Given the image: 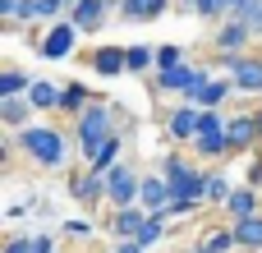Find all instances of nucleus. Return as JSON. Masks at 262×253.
<instances>
[{
	"mask_svg": "<svg viewBox=\"0 0 262 253\" xmlns=\"http://www.w3.org/2000/svg\"><path fill=\"white\" fill-rule=\"evenodd\" d=\"M111 124H115L111 106L92 101V106H88V111L78 115V124H74V138H78V152H83V157H92V152H97V147H101V143H106V138L115 134Z\"/></svg>",
	"mask_w": 262,
	"mask_h": 253,
	"instance_id": "1",
	"label": "nucleus"
},
{
	"mask_svg": "<svg viewBox=\"0 0 262 253\" xmlns=\"http://www.w3.org/2000/svg\"><path fill=\"white\" fill-rule=\"evenodd\" d=\"M18 143H23V152H28L37 166H60V161H64V138H60L55 129H46V124H28Z\"/></svg>",
	"mask_w": 262,
	"mask_h": 253,
	"instance_id": "2",
	"label": "nucleus"
},
{
	"mask_svg": "<svg viewBox=\"0 0 262 253\" xmlns=\"http://www.w3.org/2000/svg\"><path fill=\"white\" fill-rule=\"evenodd\" d=\"M166 180H170V194H175L180 203H198V198H207V175L193 171V166H184L180 157H166Z\"/></svg>",
	"mask_w": 262,
	"mask_h": 253,
	"instance_id": "3",
	"label": "nucleus"
},
{
	"mask_svg": "<svg viewBox=\"0 0 262 253\" xmlns=\"http://www.w3.org/2000/svg\"><path fill=\"white\" fill-rule=\"evenodd\" d=\"M138 198H143V180H138L129 166L106 171V203H111V207H134Z\"/></svg>",
	"mask_w": 262,
	"mask_h": 253,
	"instance_id": "4",
	"label": "nucleus"
},
{
	"mask_svg": "<svg viewBox=\"0 0 262 253\" xmlns=\"http://www.w3.org/2000/svg\"><path fill=\"white\" fill-rule=\"evenodd\" d=\"M207 83V74L203 69H193V65H175V69H161L157 74V88L161 92H184V101H193V92Z\"/></svg>",
	"mask_w": 262,
	"mask_h": 253,
	"instance_id": "5",
	"label": "nucleus"
},
{
	"mask_svg": "<svg viewBox=\"0 0 262 253\" xmlns=\"http://www.w3.org/2000/svg\"><path fill=\"white\" fill-rule=\"evenodd\" d=\"M74 41H78V23H74V18H60V23L41 37V46H37V51H41L46 60H64V55L74 51Z\"/></svg>",
	"mask_w": 262,
	"mask_h": 253,
	"instance_id": "6",
	"label": "nucleus"
},
{
	"mask_svg": "<svg viewBox=\"0 0 262 253\" xmlns=\"http://www.w3.org/2000/svg\"><path fill=\"white\" fill-rule=\"evenodd\" d=\"M221 65L235 74V88L262 92V60H244V55H226V51H221Z\"/></svg>",
	"mask_w": 262,
	"mask_h": 253,
	"instance_id": "7",
	"label": "nucleus"
},
{
	"mask_svg": "<svg viewBox=\"0 0 262 253\" xmlns=\"http://www.w3.org/2000/svg\"><path fill=\"white\" fill-rule=\"evenodd\" d=\"M249 37H253V28H249L244 18H235V14H230V18L221 23V32H216L212 41H216V51H226V55H239V51L249 46Z\"/></svg>",
	"mask_w": 262,
	"mask_h": 253,
	"instance_id": "8",
	"label": "nucleus"
},
{
	"mask_svg": "<svg viewBox=\"0 0 262 253\" xmlns=\"http://www.w3.org/2000/svg\"><path fill=\"white\" fill-rule=\"evenodd\" d=\"M198 120H203V106H193V101H184V106H175L170 111V138H198Z\"/></svg>",
	"mask_w": 262,
	"mask_h": 253,
	"instance_id": "9",
	"label": "nucleus"
},
{
	"mask_svg": "<svg viewBox=\"0 0 262 253\" xmlns=\"http://www.w3.org/2000/svg\"><path fill=\"white\" fill-rule=\"evenodd\" d=\"M92 69H97L101 78L124 74V69H129V46H101V51L92 55Z\"/></svg>",
	"mask_w": 262,
	"mask_h": 253,
	"instance_id": "10",
	"label": "nucleus"
},
{
	"mask_svg": "<svg viewBox=\"0 0 262 253\" xmlns=\"http://www.w3.org/2000/svg\"><path fill=\"white\" fill-rule=\"evenodd\" d=\"M143 212H166L170 203H175V194H170V180H157V175H147L143 180Z\"/></svg>",
	"mask_w": 262,
	"mask_h": 253,
	"instance_id": "11",
	"label": "nucleus"
},
{
	"mask_svg": "<svg viewBox=\"0 0 262 253\" xmlns=\"http://www.w3.org/2000/svg\"><path fill=\"white\" fill-rule=\"evenodd\" d=\"M226 134H230V152H244V147L258 143V120L253 115H235V120H226Z\"/></svg>",
	"mask_w": 262,
	"mask_h": 253,
	"instance_id": "12",
	"label": "nucleus"
},
{
	"mask_svg": "<svg viewBox=\"0 0 262 253\" xmlns=\"http://www.w3.org/2000/svg\"><path fill=\"white\" fill-rule=\"evenodd\" d=\"M106 9H111V0H78L69 18L78 23V32H97V28H101V18H106Z\"/></svg>",
	"mask_w": 262,
	"mask_h": 253,
	"instance_id": "13",
	"label": "nucleus"
},
{
	"mask_svg": "<svg viewBox=\"0 0 262 253\" xmlns=\"http://www.w3.org/2000/svg\"><path fill=\"white\" fill-rule=\"evenodd\" d=\"M230 88H235L230 78H207V83L193 92V106H203V111H216V106L230 97Z\"/></svg>",
	"mask_w": 262,
	"mask_h": 253,
	"instance_id": "14",
	"label": "nucleus"
},
{
	"mask_svg": "<svg viewBox=\"0 0 262 253\" xmlns=\"http://www.w3.org/2000/svg\"><path fill=\"white\" fill-rule=\"evenodd\" d=\"M69 194H74L78 203H97V198H106V175H97V171H88V175H78V180H69Z\"/></svg>",
	"mask_w": 262,
	"mask_h": 253,
	"instance_id": "15",
	"label": "nucleus"
},
{
	"mask_svg": "<svg viewBox=\"0 0 262 253\" xmlns=\"http://www.w3.org/2000/svg\"><path fill=\"white\" fill-rule=\"evenodd\" d=\"M170 0H120V14L129 23H147V18H161Z\"/></svg>",
	"mask_w": 262,
	"mask_h": 253,
	"instance_id": "16",
	"label": "nucleus"
},
{
	"mask_svg": "<svg viewBox=\"0 0 262 253\" xmlns=\"http://www.w3.org/2000/svg\"><path fill=\"white\" fill-rule=\"evenodd\" d=\"M28 111H37L28 97H0V120L9 129H28Z\"/></svg>",
	"mask_w": 262,
	"mask_h": 253,
	"instance_id": "17",
	"label": "nucleus"
},
{
	"mask_svg": "<svg viewBox=\"0 0 262 253\" xmlns=\"http://www.w3.org/2000/svg\"><path fill=\"white\" fill-rule=\"evenodd\" d=\"M120 147H124V143H120V138L111 134V138H106V143H101V147H97V152L88 157V171H97V175L115 171V166H120Z\"/></svg>",
	"mask_w": 262,
	"mask_h": 253,
	"instance_id": "18",
	"label": "nucleus"
},
{
	"mask_svg": "<svg viewBox=\"0 0 262 253\" xmlns=\"http://www.w3.org/2000/svg\"><path fill=\"white\" fill-rule=\"evenodd\" d=\"M226 212H230L235 221H244V217H258V184H249V189H235V194H230V203H226Z\"/></svg>",
	"mask_w": 262,
	"mask_h": 253,
	"instance_id": "19",
	"label": "nucleus"
},
{
	"mask_svg": "<svg viewBox=\"0 0 262 253\" xmlns=\"http://www.w3.org/2000/svg\"><path fill=\"white\" fill-rule=\"evenodd\" d=\"M143 221H147V212H138V207H115V221H111V235H120V240H134Z\"/></svg>",
	"mask_w": 262,
	"mask_h": 253,
	"instance_id": "20",
	"label": "nucleus"
},
{
	"mask_svg": "<svg viewBox=\"0 0 262 253\" xmlns=\"http://www.w3.org/2000/svg\"><path fill=\"white\" fill-rule=\"evenodd\" d=\"M28 101H32L37 111H55V106H60V88H55V83H46V78H32Z\"/></svg>",
	"mask_w": 262,
	"mask_h": 253,
	"instance_id": "21",
	"label": "nucleus"
},
{
	"mask_svg": "<svg viewBox=\"0 0 262 253\" xmlns=\"http://www.w3.org/2000/svg\"><path fill=\"white\" fill-rule=\"evenodd\" d=\"M28 88H32V78L23 69H5L0 74V97H28Z\"/></svg>",
	"mask_w": 262,
	"mask_h": 253,
	"instance_id": "22",
	"label": "nucleus"
},
{
	"mask_svg": "<svg viewBox=\"0 0 262 253\" xmlns=\"http://www.w3.org/2000/svg\"><path fill=\"white\" fill-rule=\"evenodd\" d=\"M60 111L83 115V111H88V88H83V83H69V88L60 92Z\"/></svg>",
	"mask_w": 262,
	"mask_h": 253,
	"instance_id": "23",
	"label": "nucleus"
},
{
	"mask_svg": "<svg viewBox=\"0 0 262 253\" xmlns=\"http://www.w3.org/2000/svg\"><path fill=\"white\" fill-rule=\"evenodd\" d=\"M161 230H166V212H147V221L138 226V235H134V240L147 249V244H157V240H161Z\"/></svg>",
	"mask_w": 262,
	"mask_h": 253,
	"instance_id": "24",
	"label": "nucleus"
},
{
	"mask_svg": "<svg viewBox=\"0 0 262 253\" xmlns=\"http://www.w3.org/2000/svg\"><path fill=\"white\" fill-rule=\"evenodd\" d=\"M235 235H239V244L262 249V217H244V221H235Z\"/></svg>",
	"mask_w": 262,
	"mask_h": 253,
	"instance_id": "25",
	"label": "nucleus"
},
{
	"mask_svg": "<svg viewBox=\"0 0 262 253\" xmlns=\"http://www.w3.org/2000/svg\"><path fill=\"white\" fill-rule=\"evenodd\" d=\"M193 143H198L203 157H226V152H230V134H203V138H193Z\"/></svg>",
	"mask_w": 262,
	"mask_h": 253,
	"instance_id": "26",
	"label": "nucleus"
},
{
	"mask_svg": "<svg viewBox=\"0 0 262 253\" xmlns=\"http://www.w3.org/2000/svg\"><path fill=\"white\" fill-rule=\"evenodd\" d=\"M157 65V51H147V46H129V74H143V69H152Z\"/></svg>",
	"mask_w": 262,
	"mask_h": 253,
	"instance_id": "27",
	"label": "nucleus"
},
{
	"mask_svg": "<svg viewBox=\"0 0 262 253\" xmlns=\"http://www.w3.org/2000/svg\"><path fill=\"white\" fill-rule=\"evenodd\" d=\"M230 194H235V189H230L226 175H207V198H212V203H230Z\"/></svg>",
	"mask_w": 262,
	"mask_h": 253,
	"instance_id": "28",
	"label": "nucleus"
},
{
	"mask_svg": "<svg viewBox=\"0 0 262 253\" xmlns=\"http://www.w3.org/2000/svg\"><path fill=\"white\" fill-rule=\"evenodd\" d=\"M175 65H184V51L170 41V46H161V51H157V74H161V69H175Z\"/></svg>",
	"mask_w": 262,
	"mask_h": 253,
	"instance_id": "29",
	"label": "nucleus"
},
{
	"mask_svg": "<svg viewBox=\"0 0 262 253\" xmlns=\"http://www.w3.org/2000/svg\"><path fill=\"white\" fill-rule=\"evenodd\" d=\"M203 244H207L212 253H226L230 244H239V235H235V230H212V235H207Z\"/></svg>",
	"mask_w": 262,
	"mask_h": 253,
	"instance_id": "30",
	"label": "nucleus"
},
{
	"mask_svg": "<svg viewBox=\"0 0 262 253\" xmlns=\"http://www.w3.org/2000/svg\"><path fill=\"white\" fill-rule=\"evenodd\" d=\"M203 134H226V120L216 115V111H203V120H198V138Z\"/></svg>",
	"mask_w": 262,
	"mask_h": 253,
	"instance_id": "31",
	"label": "nucleus"
},
{
	"mask_svg": "<svg viewBox=\"0 0 262 253\" xmlns=\"http://www.w3.org/2000/svg\"><path fill=\"white\" fill-rule=\"evenodd\" d=\"M64 235H78L83 240V235H92V221L88 217H74V221H64Z\"/></svg>",
	"mask_w": 262,
	"mask_h": 253,
	"instance_id": "32",
	"label": "nucleus"
},
{
	"mask_svg": "<svg viewBox=\"0 0 262 253\" xmlns=\"http://www.w3.org/2000/svg\"><path fill=\"white\" fill-rule=\"evenodd\" d=\"M64 5H69V0H37V18H55Z\"/></svg>",
	"mask_w": 262,
	"mask_h": 253,
	"instance_id": "33",
	"label": "nucleus"
},
{
	"mask_svg": "<svg viewBox=\"0 0 262 253\" xmlns=\"http://www.w3.org/2000/svg\"><path fill=\"white\" fill-rule=\"evenodd\" d=\"M189 9L203 14V18H212V14H221V0H189Z\"/></svg>",
	"mask_w": 262,
	"mask_h": 253,
	"instance_id": "34",
	"label": "nucleus"
},
{
	"mask_svg": "<svg viewBox=\"0 0 262 253\" xmlns=\"http://www.w3.org/2000/svg\"><path fill=\"white\" fill-rule=\"evenodd\" d=\"M5 253H32V240L28 235H9L5 240Z\"/></svg>",
	"mask_w": 262,
	"mask_h": 253,
	"instance_id": "35",
	"label": "nucleus"
},
{
	"mask_svg": "<svg viewBox=\"0 0 262 253\" xmlns=\"http://www.w3.org/2000/svg\"><path fill=\"white\" fill-rule=\"evenodd\" d=\"M32 253H55V240L51 235H32Z\"/></svg>",
	"mask_w": 262,
	"mask_h": 253,
	"instance_id": "36",
	"label": "nucleus"
},
{
	"mask_svg": "<svg viewBox=\"0 0 262 253\" xmlns=\"http://www.w3.org/2000/svg\"><path fill=\"white\" fill-rule=\"evenodd\" d=\"M14 18H37V0H18V9H14Z\"/></svg>",
	"mask_w": 262,
	"mask_h": 253,
	"instance_id": "37",
	"label": "nucleus"
},
{
	"mask_svg": "<svg viewBox=\"0 0 262 253\" xmlns=\"http://www.w3.org/2000/svg\"><path fill=\"white\" fill-rule=\"evenodd\" d=\"M111 253H143V244H138V240H120Z\"/></svg>",
	"mask_w": 262,
	"mask_h": 253,
	"instance_id": "38",
	"label": "nucleus"
},
{
	"mask_svg": "<svg viewBox=\"0 0 262 253\" xmlns=\"http://www.w3.org/2000/svg\"><path fill=\"white\" fill-rule=\"evenodd\" d=\"M249 184H262V157L253 161V166H249Z\"/></svg>",
	"mask_w": 262,
	"mask_h": 253,
	"instance_id": "39",
	"label": "nucleus"
},
{
	"mask_svg": "<svg viewBox=\"0 0 262 253\" xmlns=\"http://www.w3.org/2000/svg\"><path fill=\"white\" fill-rule=\"evenodd\" d=\"M14 9H18V0H0V14L5 18H14Z\"/></svg>",
	"mask_w": 262,
	"mask_h": 253,
	"instance_id": "40",
	"label": "nucleus"
},
{
	"mask_svg": "<svg viewBox=\"0 0 262 253\" xmlns=\"http://www.w3.org/2000/svg\"><path fill=\"white\" fill-rule=\"evenodd\" d=\"M239 5H244V0H221V14H235Z\"/></svg>",
	"mask_w": 262,
	"mask_h": 253,
	"instance_id": "41",
	"label": "nucleus"
},
{
	"mask_svg": "<svg viewBox=\"0 0 262 253\" xmlns=\"http://www.w3.org/2000/svg\"><path fill=\"white\" fill-rule=\"evenodd\" d=\"M253 120H258V138H262V111H253Z\"/></svg>",
	"mask_w": 262,
	"mask_h": 253,
	"instance_id": "42",
	"label": "nucleus"
},
{
	"mask_svg": "<svg viewBox=\"0 0 262 253\" xmlns=\"http://www.w3.org/2000/svg\"><path fill=\"white\" fill-rule=\"evenodd\" d=\"M193 253H212V249H207V244H198V249H193Z\"/></svg>",
	"mask_w": 262,
	"mask_h": 253,
	"instance_id": "43",
	"label": "nucleus"
},
{
	"mask_svg": "<svg viewBox=\"0 0 262 253\" xmlns=\"http://www.w3.org/2000/svg\"><path fill=\"white\" fill-rule=\"evenodd\" d=\"M69 5H78V0H69Z\"/></svg>",
	"mask_w": 262,
	"mask_h": 253,
	"instance_id": "44",
	"label": "nucleus"
}]
</instances>
